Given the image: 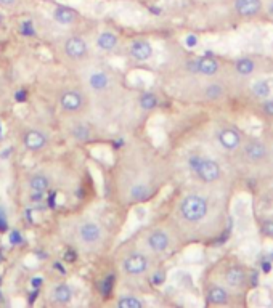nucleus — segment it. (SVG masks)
Instances as JSON below:
<instances>
[{
    "label": "nucleus",
    "instance_id": "4",
    "mask_svg": "<svg viewBox=\"0 0 273 308\" xmlns=\"http://www.w3.org/2000/svg\"><path fill=\"white\" fill-rule=\"evenodd\" d=\"M56 52L65 63L77 68L92 58V45L84 35L66 34L58 42Z\"/></svg>",
    "mask_w": 273,
    "mask_h": 308
},
{
    "label": "nucleus",
    "instance_id": "6",
    "mask_svg": "<svg viewBox=\"0 0 273 308\" xmlns=\"http://www.w3.org/2000/svg\"><path fill=\"white\" fill-rule=\"evenodd\" d=\"M63 134L65 137L76 145H89L97 141L100 134L98 127L86 116H73L63 119Z\"/></svg>",
    "mask_w": 273,
    "mask_h": 308
},
{
    "label": "nucleus",
    "instance_id": "29",
    "mask_svg": "<svg viewBox=\"0 0 273 308\" xmlns=\"http://www.w3.org/2000/svg\"><path fill=\"white\" fill-rule=\"evenodd\" d=\"M199 43V37L196 34H186L185 39H183V45L186 47V49H196Z\"/></svg>",
    "mask_w": 273,
    "mask_h": 308
},
{
    "label": "nucleus",
    "instance_id": "14",
    "mask_svg": "<svg viewBox=\"0 0 273 308\" xmlns=\"http://www.w3.org/2000/svg\"><path fill=\"white\" fill-rule=\"evenodd\" d=\"M52 186H53V177L45 170L32 172L26 177V188L34 194H44Z\"/></svg>",
    "mask_w": 273,
    "mask_h": 308
},
{
    "label": "nucleus",
    "instance_id": "20",
    "mask_svg": "<svg viewBox=\"0 0 273 308\" xmlns=\"http://www.w3.org/2000/svg\"><path fill=\"white\" fill-rule=\"evenodd\" d=\"M267 154H268L267 146L260 140H249L244 145V156L253 162H259L265 159Z\"/></svg>",
    "mask_w": 273,
    "mask_h": 308
},
{
    "label": "nucleus",
    "instance_id": "19",
    "mask_svg": "<svg viewBox=\"0 0 273 308\" xmlns=\"http://www.w3.org/2000/svg\"><path fill=\"white\" fill-rule=\"evenodd\" d=\"M223 279H225V284H227V286L240 289L247 282V273L243 267L233 265V267L227 268V271L223 273Z\"/></svg>",
    "mask_w": 273,
    "mask_h": 308
},
{
    "label": "nucleus",
    "instance_id": "30",
    "mask_svg": "<svg viewBox=\"0 0 273 308\" xmlns=\"http://www.w3.org/2000/svg\"><path fill=\"white\" fill-rule=\"evenodd\" d=\"M260 108H262V113L268 117H273V100L268 97L265 100H262V104H260Z\"/></svg>",
    "mask_w": 273,
    "mask_h": 308
},
{
    "label": "nucleus",
    "instance_id": "8",
    "mask_svg": "<svg viewBox=\"0 0 273 308\" xmlns=\"http://www.w3.org/2000/svg\"><path fill=\"white\" fill-rule=\"evenodd\" d=\"M188 167L203 183H214L222 177V170L217 161L204 158L201 154H190Z\"/></svg>",
    "mask_w": 273,
    "mask_h": 308
},
{
    "label": "nucleus",
    "instance_id": "21",
    "mask_svg": "<svg viewBox=\"0 0 273 308\" xmlns=\"http://www.w3.org/2000/svg\"><path fill=\"white\" fill-rule=\"evenodd\" d=\"M206 300L209 305H228L230 295H228V291L223 286L214 284V286H211L206 292Z\"/></svg>",
    "mask_w": 273,
    "mask_h": 308
},
{
    "label": "nucleus",
    "instance_id": "7",
    "mask_svg": "<svg viewBox=\"0 0 273 308\" xmlns=\"http://www.w3.org/2000/svg\"><path fill=\"white\" fill-rule=\"evenodd\" d=\"M209 203L203 194L190 193L179 204V214L186 223H199L207 217Z\"/></svg>",
    "mask_w": 273,
    "mask_h": 308
},
{
    "label": "nucleus",
    "instance_id": "11",
    "mask_svg": "<svg viewBox=\"0 0 273 308\" xmlns=\"http://www.w3.org/2000/svg\"><path fill=\"white\" fill-rule=\"evenodd\" d=\"M93 47H95V50H97L98 53L114 55V53H117L121 50L122 42H121L119 34H116L111 29H103V31H100L97 35H95Z\"/></svg>",
    "mask_w": 273,
    "mask_h": 308
},
{
    "label": "nucleus",
    "instance_id": "15",
    "mask_svg": "<svg viewBox=\"0 0 273 308\" xmlns=\"http://www.w3.org/2000/svg\"><path fill=\"white\" fill-rule=\"evenodd\" d=\"M52 19L56 23L58 26L61 28H73L76 26L79 19H80V15L79 11L71 8V7H66V5H56L52 8V13H50Z\"/></svg>",
    "mask_w": 273,
    "mask_h": 308
},
{
    "label": "nucleus",
    "instance_id": "10",
    "mask_svg": "<svg viewBox=\"0 0 273 308\" xmlns=\"http://www.w3.org/2000/svg\"><path fill=\"white\" fill-rule=\"evenodd\" d=\"M21 145L29 152H40L50 145V134L45 127L31 125L21 134Z\"/></svg>",
    "mask_w": 273,
    "mask_h": 308
},
{
    "label": "nucleus",
    "instance_id": "17",
    "mask_svg": "<svg viewBox=\"0 0 273 308\" xmlns=\"http://www.w3.org/2000/svg\"><path fill=\"white\" fill-rule=\"evenodd\" d=\"M217 141H219V145L223 149L233 151V149H236V148L241 145L243 138H241V134L236 128H233V127H223V128L219 130Z\"/></svg>",
    "mask_w": 273,
    "mask_h": 308
},
{
    "label": "nucleus",
    "instance_id": "32",
    "mask_svg": "<svg viewBox=\"0 0 273 308\" xmlns=\"http://www.w3.org/2000/svg\"><path fill=\"white\" fill-rule=\"evenodd\" d=\"M260 268H262V271L264 273H268V271H271V268H273V263L270 262V260H262V262H260Z\"/></svg>",
    "mask_w": 273,
    "mask_h": 308
},
{
    "label": "nucleus",
    "instance_id": "33",
    "mask_svg": "<svg viewBox=\"0 0 273 308\" xmlns=\"http://www.w3.org/2000/svg\"><path fill=\"white\" fill-rule=\"evenodd\" d=\"M267 11H268L270 16H273V0H270V4H268V7H267Z\"/></svg>",
    "mask_w": 273,
    "mask_h": 308
},
{
    "label": "nucleus",
    "instance_id": "5",
    "mask_svg": "<svg viewBox=\"0 0 273 308\" xmlns=\"http://www.w3.org/2000/svg\"><path fill=\"white\" fill-rule=\"evenodd\" d=\"M58 109L63 114V117H73V116H86L90 109V100L87 97L86 90L80 87V84H71L65 85L56 97Z\"/></svg>",
    "mask_w": 273,
    "mask_h": 308
},
{
    "label": "nucleus",
    "instance_id": "18",
    "mask_svg": "<svg viewBox=\"0 0 273 308\" xmlns=\"http://www.w3.org/2000/svg\"><path fill=\"white\" fill-rule=\"evenodd\" d=\"M233 7L240 16L253 18L262 11V0H235Z\"/></svg>",
    "mask_w": 273,
    "mask_h": 308
},
{
    "label": "nucleus",
    "instance_id": "1",
    "mask_svg": "<svg viewBox=\"0 0 273 308\" xmlns=\"http://www.w3.org/2000/svg\"><path fill=\"white\" fill-rule=\"evenodd\" d=\"M77 80L86 90L90 106L98 109H110L121 93V79L116 71L101 60L90 58L77 66Z\"/></svg>",
    "mask_w": 273,
    "mask_h": 308
},
{
    "label": "nucleus",
    "instance_id": "2",
    "mask_svg": "<svg viewBox=\"0 0 273 308\" xmlns=\"http://www.w3.org/2000/svg\"><path fill=\"white\" fill-rule=\"evenodd\" d=\"M61 233L76 251L86 255H98L110 244V233L106 227L90 215L71 218L65 223Z\"/></svg>",
    "mask_w": 273,
    "mask_h": 308
},
{
    "label": "nucleus",
    "instance_id": "28",
    "mask_svg": "<svg viewBox=\"0 0 273 308\" xmlns=\"http://www.w3.org/2000/svg\"><path fill=\"white\" fill-rule=\"evenodd\" d=\"M260 231H262V234L268 236V238H273V218H265L260 225Z\"/></svg>",
    "mask_w": 273,
    "mask_h": 308
},
{
    "label": "nucleus",
    "instance_id": "31",
    "mask_svg": "<svg viewBox=\"0 0 273 308\" xmlns=\"http://www.w3.org/2000/svg\"><path fill=\"white\" fill-rule=\"evenodd\" d=\"M21 4V0H0V8L4 10H15Z\"/></svg>",
    "mask_w": 273,
    "mask_h": 308
},
{
    "label": "nucleus",
    "instance_id": "23",
    "mask_svg": "<svg viewBox=\"0 0 273 308\" xmlns=\"http://www.w3.org/2000/svg\"><path fill=\"white\" fill-rule=\"evenodd\" d=\"M251 93L259 100H265L271 95V85L267 79H259L251 85Z\"/></svg>",
    "mask_w": 273,
    "mask_h": 308
},
{
    "label": "nucleus",
    "instance_id": "16",
    "mask_svg": "<svg viewBox=\"0 0 273 308\" xmlns=\"http://www.w3.org/2000/svg\"><path fill=\"white\" fill-rule=\"evenodd\" d=\"M127 55L132 58L134 61L137 63H146L150 61L153 55H154V50H153V45L145 40V39H135L129 43L127 47Z\"/></svg>",
    "mask_w": 273,
    "mask_h": 308
},
{
    "label": "nucleus",
    "instance_id": "24",
    "mask_svg": "<svg viewBox=\"0 0 273 308\" xmlns=\"http://www.w3.org/2000/svg\"><path fill=\"white\" fill-rule=\"evenodd\" d=\"M235 71L236 74L241 77L253 76L256 71V61L251 60V58H240V60H236L235 63Z\"/></svg>",
    "mask_w": 273,
    "mask_h": 308
},
{
    "label": "nucleus",
    "instance_id": "22",
    "mask_svg": "<svg viewBox=\"0 0 273 308\" xmlns=\"http://www.w3.org/2000/svg\"><path fill=\"white\" fill-rule=\"evenodd\" d=\"M116 305L121 308H143L145 300L135 294H121L116 300Z\"/></svg>",
    "mask_w": 273,
    "mask_h": 308
},
{
    "label": "nucleus",
    "instance_id": "26",
    "mask_svg": "<svg viewBox=\"0 0 273 308\" xmlns=\"http://www.w3.org/2000/svg\"><path fill=\"white\" fill-rule=\"evenodd\" d=\"M225 93V89L222 84H219V82H211V84H207L204 87V97L211 101H217L223 97Z\"/></svg>",
    "mask_w": 273,
    "mask_h": 308
},
{
    "label": "nucleus",
    "instance_id": "12",
    "mask_svg": "<svg viewBox=\"0 0 273 308\" xmlns=\"http://www.w3.org/2000/svg\"><path fill=\"white\" fill-rule=\"evenodd\" d=\"M49 302L55 306H66L74 299V289L69 282H55L49 289Z\"/></svg>",
    "mask_w": 273,
    "mask_h": 308
},
{
    "label": "nucleus",
    "instance_id": "3",
    "mask_svg": "<svg viewBox=\"0 0 273 308\" xmlns=\"http://www.w3.org/2000/svg\"><path fill=\"white\" fill-rule=\"evenodd\" d=\"M117 270L129 279H143L151 271V255L141 247H127L117 257Z\"/></svg>",
    "mask_w": 273,
    "mask_h": 308
},
{
    "label": "nucleus",
    "instance_id": "9",
    "mask_svg": "<svg viewBox=\"0 0 273 308\" xmlns=\"http://www.w3.org/2000/svg\"><path fill=\"white\" fill-rule=\"evenodd\" d=\"M172 246V238L167 230H164L161 227L151 228L148 230L143 238H141V249L146 251L151 257L156 255H164L165 252H169V249Z\"/></svg>",
    "mask_w": 273,
    "mask_h": 308
},
{
    "label": "nucleus",
    "instance_id": "27",
    "mask_svg": "<svg viewBox=\"0 0 273 308\" xmlns=\"http://www.w3.org/2000/svg\"><path fill=\"white\" fill-rule=\"evenodd\" d=\"M10 101V87L7 82L0 77V111H4Z\"/></svg>",
    "mask_w": 273,
    "mask_h": 308
},
{
    "label": "nucleus",
    "instance_id": "25",
    "mask_svg": "<svg viewBox=\"0 0 273 308\" xmlns=\"http://www.w3.org/2000/svg\"><path fill=\"white\" fill-rule=\"evenodd\" d=\"M138 104H140V108L143 109V111H153V109L158 108L159 100H158V97L153 92H145V93L140 95Z\"/></svg>",
    "mask_w": 273,
    "mask_h": 308
},
{
    "label": "nucleus",
    "instance_id": "13",
    "mask_svg": "<svg viewBox=\"0 0 273 308\" xmlns=\"http://www.w3.org/2000/svg\"><path fill=\"white\" fill-rule=\"evenodd\" d=\"M219 61L212 56H201V58H195V60L186 61V69L193 74H199V76H216L219 73Z\"/></svg>",
    "mask_w": 273,
    "mask_h": 308
}]
</instances>
